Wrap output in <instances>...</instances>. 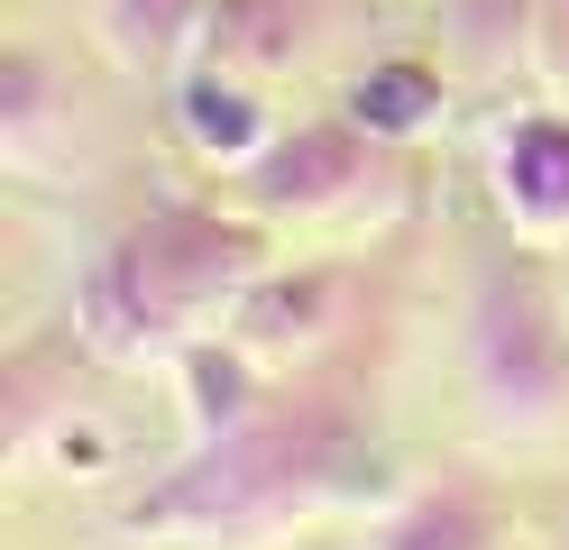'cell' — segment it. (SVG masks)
<instances>
[{
  "mask_svg": "<svg viewBox=\"0 0 569 550\" xmlns=\"http://www.w3.org/2000/svg\"><path fill=\"white\" fill-rule=\"evenodd\" d=\"M396 496L386 487V431L377 403L331 377H276L258 413H239L230 431L184 440L148 487L120 504L129 541H193V550H248V541H284L303 523H322L340 504Z\"/></svg>",
  "mask_w": 569,
  "mask_h": 550,
  "instance_id": "obj_1",
  "label": "cell"
},
{
  "mask_svg": "<svg viewBox=\"0 0 569 550\" xmlns=\"http://www.w3.org/2000/svg\"><path fill=\"white\" fill-rule=\"evenodd\" d=\"M276 267V230L239 202L157 193L129 211L74 276V321L92 358L111 367H174L202 330H221L230 303Z\"/></svg>",
  "mask_w": 569,
  "mask_h": 550,
  "instance_id": "obj_2",
  "label": "cell"
},
{
  "mask_svg": "<svg viewBox=\"0 0 569 550\" xmlns=\"http://www.w3.org/2000/svg\"><path fill=\"white\" fill-rule=\"evenodd\" d=\"M459 386L478 422L506 440H542L569 413V284L542 239H478L459 284Z\"/></svg>",
  "mask_w": 569,
  "mask_h": 550,
  "instance_id": "obj_3",
  "label": "cell"
},
{
  "mask_svg": "<svg viewBox=\"0 0 569 550\" xmlns=\"http://www.w3.org/2000/svg\"><path fill=\"white\" fill-rule=\"evenodd\" d=\"M396 183H405V147H377V138L331 101V110L284 120L267 157L230 174V202L258 211L267 230H284V220L312 230V220H359V211H377Z\"/></svg>",
  "mask_w": 569,
  "mask_h": 550,
  "instance_id": "obj_4",
  "label": "cell"
},
{
  "mask_svg": "<svg viewBox=\"0 0 569 550\" xmlns=\"http://www.w3.org/2000/svg\"><path fill=\"white\" fill-rule=\"evenodd\" d=\"M349 312H359V267H349V257H276V267L230 303L221 330L258 367L303 377V367H322L349 330H359Z\"/></svg>",
  "mask_w": 569,
  "mask_h": 550,
  "instance_id": "obj_5",
  "label": "cell"
},
{
  "mask_svg": "<svg viewBox=\"0 0 569 550\" xmlns=\"http://www.w3.org/2000/svg\"><path fill=\"white\" fill-rule=\"evenodd\" d=\"M487 193H496V220L523 239L560 248L569 239V101H532L515 110L487 147Z\"/></svg>",
  "mask_w": 569,
  "mask_h": 550,
  "instance_id": "obj_6",
  "label": "cell"
},
{
  "mask_svg": "<svg viewBox=\"0 0 569 550\" xmlns=\"http://www.w3.org/2000/svg\"><path fill=\"white\" fill-rule=\"evenodd\" d=\"M359 550H515V504L478 468H432L377 504Z\"/></svg>",
  "mask_w": 569,
  "mask_h": 550,
  "instance_id": "obj_7",
  "label": "cell"
},
{
  "mask_svg": "<svg viewBox=\"0 0 569 550\" xmlns=\"http://www.w3.org/2000/svg\"><path fill=\"white\" fill-rule=\"evenodd\" d=\"M166 92H174V138H184L211 174L258 166L267 147H276V129H284V110L267 101V83H258V73H239V64H221V56H202L193 73H174Z\"/></svg>",
  "mask_w": 569,
  "mask_h": 550,
  "instance_id": "obj_8",
  "label": "cell"
},
{
  "mask_svg": "<svg viewBox=\"0 0 569 550\" xmlns=\"http://www.w3.org/2000/svg\"><path fill=\"white\" fill-rule=\"evenodd\" d=\"M211 10L221 0H92V37L101 56L138 83H174L211 56Z\"/></svg>",
  "mask_w": 569,
  "mask_h": 550,
  "instance_id": "obj_9",
  "label": "cell"
},
{
  "mask_svg": "<svg viewBox=\"0 0 569 550\" xmlns=\"http://www.w3.org/2000/svg\"><path fill=\"white\" fill-rule=\"evenodd\" d=\"M340 110L377 147H405V157H413V147L450 120V64L441 56H377V64H359L340 83Z\"/></svg>",
  "mask_w": 569,
  "mask_h": 550,
  "instance_id": "obj_10",
  "label": "cell"
},
{
  "mask_svg": "<svg viewBox=\"0 0 569 550\" xmlns=\"http://www.w3.org/2000/svg\"><path fill=\"white\" fill-rule=\"evenodd\" d=\"M312 47H322V0H221L211 10V56L258 83L295 73Z\"/></svg>",
  "mask_w": 569,
  "mask_h": 550,
  "instance_id": "obj_11",
  "label": "cell"
},
{
  "mask_svg": "<svg viewBox=\"0 0 569 550\" xmlns=\"http://www.w3.org/2000/svg\"><path fill=\"white\" fill-rule=\"evenodd\" d=\"M542 56V0H441V64L459 83H496Z\"/></svg>",
  "mask_w": 569,
  "mask_h": 550,
  "instance_id": "obj_12",
  "label": "cell"
},
{
  "mask_svg": "<svg viewBox=\"0 0 569 550\" xmlns=\"http://www.w3.org/2000/svg\"><path fill=\"white\" fill-rule=\"evenodd\" d=\"M47 120H56V56L38 37H19L10 64H0V138H10V157H28Z\"/></svg>",
  "mask_w": 569,
  "mask_h": 550,
  "instance_id": "obj_13",
  "label": "cell"
},
{
  "mask_svg": "<svg viewBox=\"0 0 569 550\" xmlns=\"http://www.w3.org/2000/svg\"><path fill=\"white\" fill-rule=\"evenodd\" d=\"M532 64L569 83V0H542V56H532Z\"/></svg>",
  "mask_w": 569,
  "mask_h": 550,
  "instance_id": "obj_14",
  "label": "cell"
},
{
  "mask_svg": "<svg viewBox=\"0 0 569 550\" xmlns=\"http://www.w3.org/2000/svg\"><path fill=\"white\" fill-rule=\"evenodd\" d=\"M551 257H560V284H569V239H560V248H551Z\"/></svg>",
  "mask_w": 569,
  "mask_h": 550,
  "instance_id": "obj_15",
  "label": "cell"
},
{
  "mask_svg": "<svg viewBox=\"0 0 569 550\" xmlns=\"http://www.w3.org/2000/svg\"><path fill=\"white\" fill-rule=\"evenodd\" d=\"M515 550H532V541H515Z\"/></svg>",
  "mask_w": 569,
  "mask_h": 550,
  "instance_id": "obj_16",
  "label": "cell"
}]
</instances>
